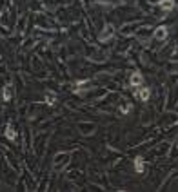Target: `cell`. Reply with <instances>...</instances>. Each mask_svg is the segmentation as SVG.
I'll return each mask as SVG.
<instances>
[{
    "instance_id": "obj_1",
    "label": "cell",
    "mask_w": 178,
    "mask_h": 192,
    "mask_svg": "<svg viewBox=\"0 0 178 192\" xmlns=\"http://www.w3.org/2000/svg\"><path fill=\"white\" fill-rule=\"evenodd\" d=\"M154 36H156L158 40H164V38L167 36V29H165V27H158L156 33H154Z\"/></svg>"
},
{
    "instance_id": "obj_2",
    "label": "cell",
    "mask_w": 178,
    "mask_h": 192,
    "mask_svg": "<svg viewBox=\"0 0 178 192\" xmlns=\"http://www.w3.org/2000/svg\"><path fill=\"white\" fill-rule=\"evenodd\" d=\"M131 83H133V87H136V85H140L142 83V76L138 75V73H135L131 76Z\"/></svg>"
},
{
    "instance_id": "obj_3",
    "label": "cell",
    "mask_w": 178,
    "mask_h": 192,
    "mask_svg": "<svg viewBox=\"0 0 178 192\" xmlns=\"http://www.w3.org/2000/svg\"><path fill=\"white\" fill-rule=\"evenodd\" d=\"M138 98L144 100V102H147V98H149V89H147V87H144V89L138 92Z\"/></svg>"
},
{
    "instance_id": "obj_4",
    "label": "cell",
    "mask_w": 178,
    "mask_h": 192,
    "mask_svg": "<svg viewBox=\"0 0 178 192\" xmlns=\"http://www.w3.org/2000/svg\"><path fill=\"white\" fill-rule=\"evenodd\" d=\"M135 171L136 172H142L144 171V161H142V158H136V161H135Z\"/></svg>"
},
{
    "instance_id": "obj_5",
    "label": "cell",
    "mask_w": 178,
    "mask_h": 192,
    "mask_svg": "<svg viewBox=\"0 0 178 192\" xmlns=\"http://www.w3.org/2000/svg\"><path fill=\"white\" fill-rule=\"evenodd\" d=\"M6 136H7L9 140H15V138H16V132L13 131V127H11V125H9V127L6 129Z\"/></svg>"
},
{
    "instance_id": "obj_6",
    "label": "cell",
    "mask_w": 178,
    "mask_h": 192,
    "mask_svg": "<svg viewBox=\"0 0 178 192\" xmlns=\"http://www.w3.org/2000/svg\"><path fill=\"white\" fill-rule=\"evenodd\" d=\"M105 29H107V31L100 35V38H102V40H105V38H109L111 35H113V27H105Z\"/></svg>"
},
{
    "instance_id": "obj_7",
    "label": "cell",
    "mask_w": 178,
    "mask_h": 192,
    "mask_svg": "<svg viewBox=\"0 0 178 192\" xmlns=\"http://www.w3.org/2000/svg\"><path fill=\"white\" fill-rule=\"evenodd\" d=\"M173 6H174L173 0H165V2H162V7H164V9H171Z\"/></svg>"
},
{
    "instance_id": "obj_8",
    "label": "cell",
    "mask_w": 178,
    "mask_h": 192,
    "mask_svg": "<svg viewBox=\"0 0 178 192\" xmlns=\"http://www.w3.org/2000/svg\"><path fill=\"white\" fill-rule=\"evenodd\" d=\"M9 98H11V89L6 87V91H4V100H9Z\"/></svg>"
},
{
    "instance_id": "obj_9",
    "label": "cell",
    "mask_w": 178,
    "mask_h": 192,
    "mask_svg": "<svg viewBox=\"0 0 178 192\" xmlns=\"http://www.w3.org/2000/svg\"><path fill=\"white\" fill-rule=\"evenodd\" d=\"M47 103H49V105H53V103H55V96H53V94H49V96H47Z\"/></svg>"
}]
</instances>
